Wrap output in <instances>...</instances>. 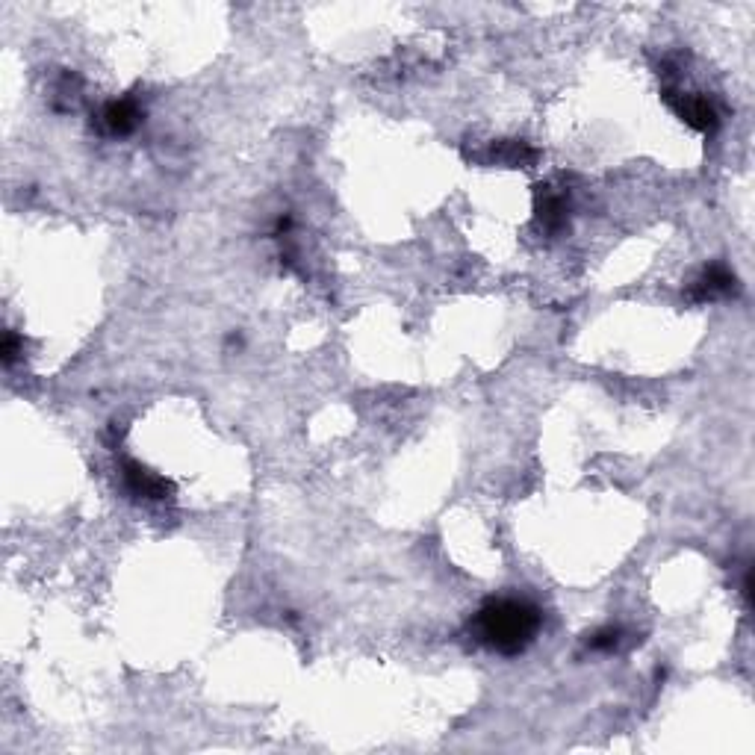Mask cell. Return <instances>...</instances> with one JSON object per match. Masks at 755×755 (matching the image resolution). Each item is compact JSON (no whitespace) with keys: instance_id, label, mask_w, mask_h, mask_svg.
I'll use <instances>...</instances> for the list:
<instances>
[{"instance_id":"1","label":"cell","mask_w":755,"mask_h":755,"mask_svg":"<svg viewBox=\"0 0 755 755\" xmlns=\"http://www.w3.org/2000/svg\"><path fill=\"white\" fill-rule=\"evenodd\" d=\"M540 611L525 599H490L472 617L469 632L481 646L499 655H520L540 632Z\"/></svg>"},{"instance_id":"2","label":"cell","mask_w":755,"mask_h":755,"mask_svg":"<svg viewBox=\"0 0 755 755\" xmlns=\"http://www.w3.org/2000/svg\"><path fill=\"white\" fill-rule=\"evenodd\" d=\"M664 101L673 107L676 116L682 118L685 124H691L699 133H714L720 127V116H717L714 104L708 98H702V95H682V92L667 89Z\"/></svg>"},{"instance_id":"3","label":"cell","mask_w":755,"mask_h":755,"mask_svg":"<svg viewBox=\"0 0 755 755\" xmlns=\"http://www.w3.org/2000/svg\"><path fill=\"white\" fill-rule=\"evenodd\" d=\"M121 478H124L127 493L136 496V499L163 502V499L172 496V484H169L163 475H157V472L139 466L136 461H124V464H121Z\"/></svg>"},{"instance_id":"4","label":"cell","mask_w":755,"mask_h":755,"mask_svg":"<svg viewBox=\"0 0 755 755\" xmlns=\"http://www.w3.org/2000/svg\"><path fill=\"white\" fill-rule=\"evenodd\" d=\"M738 287V281H735V275L726 269V266H720V263H714V266H708L702 275H699L697 281L691 284V290L688 295L694 298V301H717V298H726V295H732Z\"/></svg>"},{"instance_id":"5","label":"cell","mask_w":755,"mask_h":755,"mask_svg":"<svg viewBox=\"0 0 755 755\" xmlns=\"http://www.w3.org/2000/svg\"><path fill=\"white\" fill-rule=\"evenodd\" d=\"M101 124H104V130L113 133V136H127V133H133V130L142 124V110H139V104L130 101V98L110 101V104L104 107V113H101Z\"/></svg>"},{"instance_id":"6","label":"cell","mask_w":755,"mask_h":755,"mask_svg":"<svg viewBox=\"0 0 755 755\" xmlns=\"http://www.w3.org/2000/svg\"><path fill=\"white\" fill-rule=\"evenodd\" d=\"M567 198L561 192L543 189L537 195V219L546 231H561L567 225Z\"/></svg>"},{"instance_id":"7","label":"cell","mask_w":755,"mask_h":755,"mask_svg":"<svg viewBox=\"0 0 755 755\" xmlns=\"http://www.w3.org/2000/svg\"><path fill=\"white\" fill-rule=\"evenodd\" d=\"M620 643H623L620 626H605V629H596L593 635H587V649H593V652H614Z\"/></svg>"},{"instance_id":"8","label":"cell","mask_w":755,"mask_h":755,"mask_svg":"<svg viewBox=\"0 0 755 755\" xmlns=\"http://www.w3.org/2000/svg\"><path fill=\"white\" fill-rule=\"evenodd\" d=\"M18 351H21V346H18V337H15V334H6V340H3V363H6V366H12V363L18 360Z\"/></svg>"}]
</instances>
